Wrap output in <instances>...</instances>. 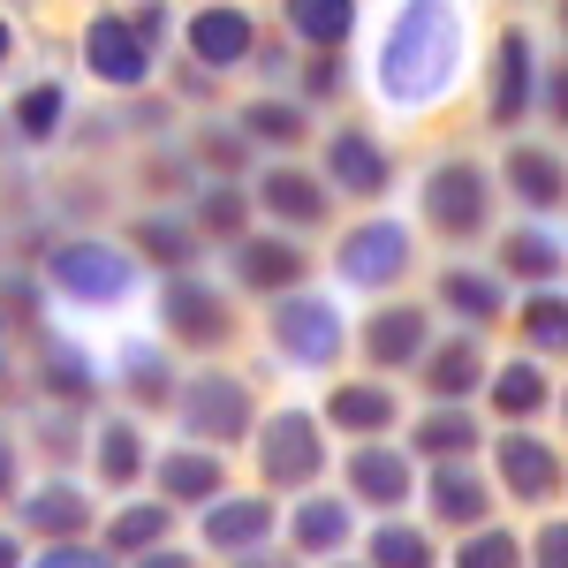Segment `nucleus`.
<instances>
[{
    "mask_svg": "<svg viewBox=\"0 0 568 568\" xmlns=\"http://www.w3.org/2000/svg\"><path fill=\"white\" fill-rule=\"evenodd\" d=\"M455 61H463L455 0H402L387 45H379V91L394 106H433L447 91V77H455Z\"/></svg>",
    "mask_w": 568,
    "mask_h": 568,
    "instance_id": "f257e3e1",
    "label": "nucleus"
},
{
    "mask_svg": "<svg viewBox=\"0 0 568 568\" xmlns=\"http://www.w3.org/2000/svg\"><path fill=\"white\" fill-rule=\"evenodd\" d=\"M175 409H182V433L197 439V447H235V439L258 425L251 387H243L235 372H197V379H182Z\"/></svg>",
    "mask_w": 568,
    "mask_h": 568,
    "instance_id": "f03ea898",
    "label": "nucleus"
},
{
    "mask_svg": "<svg viewBox=\"0 0 568 568\" xmlns=\"http://www.w3.org/2000/svg\"><path fill=\"white\" fill-rule=\"evenodd\" d=\"M45 273H53V288L77 296V304H122V296L136 288V258L122 251V243H99V235L53 243Z\"/></svg>",
    "mask_w": 568,
    "mask_h": 568,
    "instance_id": "7ed1b4c3",
    "label": "nucleus"
},
{
    "mask_svg": "<svg viewBox=\"0 0 568 568\" xmlns=\"http://www.w3.org/2000/svg\"><path fill=\"white\" fill-rule=\"evenodd\" d=\"M425 220H433V235H447V243L485 235V220H493V182H485L478 160H439L433 175H425Z\"/></svg>",
    "mask_w": 568,
    "mask_h": 568,
    "instance_id": "20e7f679",
    "label": "nucleus"
},
{
    "mask_svg": "<svg viewBox=\"0 0 568 568\" xmlns=\"http://www.w3.org/2000/svg\"><path fill=\"white\" fill-rule=\"evenodd\" d=\"M318 470H326V433H318V417L273 409V425L258 433V478L273 485V493H304V485H318Z\"/></svg>",
    "mask_w": 568,
    "mask_h": 568,
    "instance_id": "39448f33",
    "label": "nucleus"
},
{
    "mask_svg": "<svg viewBox=\"0 0 568 568\" xmlns=\"http://www.w3.org/2000/svg\"><path fill=\"white\" fill-rule=\"evenodd\" d=\"M349 342V326H342V311L326 304V296H281L273 304V349L288 356V364H334Z\"/></svg>",
    "mask_w": 568,
    "mask_h": 568,
    "instance_id": "423d86ee",
    "label": "nucleus"
},
{
    "mask_svg": "<svg viewBox=\"0 0 568 568\" xmlns=\"http://www.w3.org/2000/svg\"><path fill=\"white\" fill-rule=\"evenodd\" d=\"M160 318H168V334H175L182 349H220V342L235 334L227 296H220L213 281H197V273H168V288H160Z\"/></svg>",
    "mask_w": 568,
    "mask_h": 568,
    "instance_id": "0eeeda50",
    "label": "nucleus"
},
{
    "mask_svg": "<svg viewBox=\"0 0 568 568\" xmlns=\"http://www.w3.org/2000/svg\"><path fill=\"white\" fill-rule=\"evenodd\" d=\"M334 258H342V281H356V288H387V281L409 273V227H402V220H364V227L342 235Z\"/></svg>",
    "mask_w": 568,
    "mask_h": 568,
    "instance_id": "6e6552de",
    "label": "nucleus"
},
{
    "mask_svg": "<svg viewBox=\"0 0 568 568\" xmlns=\"http://www.w3.org/2000/svg\"><path fill=\"white\" fill-rule=\"evenodd\" d=\"M538 99V53H530V31H500L493 45V91H485V122L493 130H516Z\"/></svg>",
    "mask_w": 568,
    "mask_h": 568,
    "instance_id": "1a4fd4ad",
    "label": "nucleus"
},
{
    "mask_svg": "<svg viewBox=\"0 0 568 568\" xmlns=\"http://www.w3.org/2000/svg\"><path fill=\"white\" fill-rule=\"evenodd\" d=\"M182 45H190V61L197 69H243L251 53H258V23L243 16V8H227V0H213V8H197L190 16V31H182Z\"/></svg>",
    "mask_w": 568,
    "mask_h": 568,
    "instance_id": "9d476101",
    "label": "nucleus"
},
{
    "mask_svg": "<svg viewBox=\"0 0 568 568\" xmlns=\"http://www.w3.org/2000/svg\"><path fill=\"white\" fill-rule=\"evenodd\" d=\"M326 182L342 190V197H379L394 182V160H387V144L372 130H334L326 136Z\"/></svg>",
    "mask_w": 568,
    "mask_h": 568,
    "instance_id": "9b49d317",
    "label": "nucleus"
},
{
    "mask_svg": "<svg viewBox=\"0 0 568 568\" xmlns=\"http://www.w3.org/2000/svg\"><path fill=\"white\" fill-rule=\"evenodd\" d=\"M304 273H311V258L288 235H243V243H235V281H243L251 296H296Z\"/></svg>",
    "mask_w": 568,
    "mask_h": 568,
    "instance_id": "f8f14e48",
    "label": "nucleus"
},
{
    "mask_svg": "<svg viewBox=\"0 0 568 568\" xmlns=\"http://www.w3.org/2000/svg\"><path fill=\"white\" fill-rule=\"evenodd\" d=\"M84 61H91V77H99V84H114V91H136L144 77H152V53L136 45V31L122 23V16H91Z\"/></svg>",
    "mask_w": 568,
    "mask_h": 568,
    "instance_id": "ddd939ff",
    "label": "nucleus"
},
{
    "mask_svg": "<svg viewBox=\"0 0 568 568\" xmlns=\"http://www.w3.org/2000/svg\"><path fill=\"white\" fill-rule=\"evenodd\" d=\"M500 182L516 190V205H530V213H561V197H568V168H561V152H546V144H508Z\"/></svg>",
    "mask_w": 568,
    "mask_h": 568,
    "instance_id": "4468645a",
    "label": "nucleus"
},
{
    "mask_svg": "<svg viewBox=\"0 0 568 568\" xmlns=\"http://www.w3.org/2000/svg\"><path fill=\"white\" fill-rule=\"evenodd\" d=\"M265 538H273V500H258V493H220L205 508V546L213 554H258Z\"/></svg>",
    "mask_w": 568,
    "mask_h": 568,
    "instance_id": "2eb2a0df",
    "label": "nucleus"
},
{
    "mask_svg": "<svg viewBox=\"0 0 568 568\" xmlns=\"http://www.w3.org/2000/svg\"><path fill=\"white\" fill-rule=\"evenodd\" d=\"M425 334H433V318L417 304H387V311H372V326H364V356L379 372H402V364H417V356L433 349Z\"/></svg>",
    "mask_w": 568,
    "mask_h": 568,
    "instance_id": "dca6fc26",
    "label": "nucleus"
},
{
    "mask_svg": "<svg viewBox=\"0 0 568 568\" xmlns=\"http://www.w3.org/2000/svg\"><path fill=\"white\" fill-rule=\"evenodd\" d=\"M500 485L516 493V500H554L561 493V455L546 447V439H530V433H508L500 439Z\"/></svg>",
    "mask_w": 568,
    "mask_h": 568,
    "instance_id": "f3484780",
    "label": "nucleus"
},
{
    "mask_svg": "<svg viewBox=\"0 0 568 568\" xmlns=\"http://www.w3.org/2000/svg\"><path fill=\"white\" fill-rule=\"evenodd\" d=\"M409 485H417V470H409V455H402V447L364 439V447L349 455V493H356V500H372V508H402V500H409Z\"/></svg>",
    "mask_w": 568,
    "mask_h": 568,
    "instance_id": "a211bd4d",
    "label": "nucleus"
},
{
    "mask_svg": "<svg viewBox=\"0 0 568 568\" xmlns=\"http://www.w3.org/2000/svg\"><path fill=\"white\" fill-rule=\"evenodd\" d=\"M152 478H160V493H168V500H182V508H213L220 485H227V470H220L213 447H168Z\"/></svg>",
    "mask_w": 568,
    "mask_h": 568,
    "instance_id": "6ab92c4d",
    "label": "nucleus"
},
{
    "mask_svg": "<svg viewBox=\"0 0 568 568\" xmlns=\"http://www.w3.org/2000/svg\"><path fill=\"white\" fill-rule=\"evenodd\" d=\"M425 493H433V516L455 524V530H485V516H493V485H485L470 463H439Z\"/></svg>",
    "mask_w": 568,
    "mask_h": 568,
    "instance_id": "aec40b11",
    "label": "nucleus"
},
{
    "mask_svg": "<svg viewBox=\"0 0 568 568\" xmlns=\"http://www.w3.org/2000/svg\"><path fill=\"white\" fill-rule=\"evenodd\" d=\"M417 364H425V394H433V402H463V394L485 387V349H478V334H455V342L425 349Z\"/></svg>",
    "mask_w": 568,
    "mask_h": 568,
    "instance_id": "412c9836",
    "label": "nucleus"
},
{
    "mask_svg": "<svg viewBox=\"0 0 568 568\" xmlns=\"http://www.w3.org/2000/svg\"><path fill=\"white\" fill-rule=\"evenodd\" d=\"M258 205L288 227H318L326 220V182L304 175V168H265L258 175Z\"/></svg>",
    "mask_w": 568,
    "mask_h": 568,
    "instance_id": "4be33fe9",
    "label": "nucleus"
},
{
    "mask_svg": "<svg viewBox=\"0 0 568 568\" xmlns=\"http://www.w3.org/2000/svg\"><path fill=\"white\" fill-rule=\"evenodd\" d=\"M281 23L311 45V53H342L356 31V0H281Z\"/></svg>",
    "mask_w": 568,
    "mask_h": 568,
    "instance_id": "5701e85b",
    "label": "nucleus"
},
{
    "mask_svg": "<svg viewBox=\"0 0 568 568\" xmlns=\"http://www.w3.org/2000/svg\"><path fill=\"white\" fill-rule=\"evenodd\" d=\"M23 530H39V538H77V530H91V493H77V485H39V493H23Z\"/></svg>",
    "mask_w": 568,
    "mask_h": 568,
    "instance_id": "b1692460",
    "label": "nucleus"
},
{
    "mask_svg": "<svg viewBox=\"0 0 568 568\" xmlns=\"http://www.w3.org/2000/svg\"><path fill=\"white\" fill-rule=\"evenodd\" d=\"M326 417H334V433H356V439L387 433L394 425V387H379V379H349V387L326 394Z\"/></svg>",
    "mask_w": 568,
    "mask_h": 568,
    "instance_id": "393cba45",
    "label": "nucleus"
},
{
    "mask_svg": "<svg viewBox=\"0 0 568 568\" xmlns=\"http://www.w3.org/2000/svg\"><path fill=\"white\" fill-rule=\"evenodd\" d=\"M439 304L455 311V318H470V326H493V318L508 311V296H500V281L478 273V265H447V273H439Z\"/></svg>",
    "mask_w": 568,
    "mask_h": 568,
    "instance_id": "a878e982",
    "label": "nucleus"
},
{
    "mask_svg": "<svg viewBox=\"0 0 568 568\" xmlns=\"http://www.w3.org/2000/svg\"><path fill=\"white\" fill-rule=\"evenodd\" d=\"M470 447H478V417H470L463 402H433L425 425H417V455H433V463H463Z\"/></svg>",
    "mask_w": 568,
    "mask_h": 568,
    "instance_id": "bb28decb",
    "label": "nucleus"
},
{
    "mask_svg": "<svg viewBox=\"0 0 568 568\" xmlns=\"http://www.w3.org/2000/svg\"><path fill=\"white\" fill-rule=\"evenodd\" d=\"M500 273H516L530 288H554V273H561V243L546 235V227H516L508 243H500Z\"/></svg>",
    "mask_w": 568,
    "mask_h": 568,
    "instance_id": "cd10ccee",
    "label": "nucleus"
},
{
    "mask_svg": "<svg viewBox=\"0 0 568 568\" xmlns=\"http://www.w3.org/2000/svg\"><path fill=\"white\" fill-rule=\"evenodd\" d=\"M136 251L152 265H168V273H190V258H197V227L175 213H144L136 220Z\"/></svg>",
    "mask_w": 568,
    "mask_h": 568,
    "instance_id": "c85d7f7f",
    "label": "nucleus"
},
{
    "mask_svg": "<svg viewBox=\"0 0 568 568\" xmlns=\"http://www.w3.org/2000/svg\"><path fill=\"white\" fill-rule=\"evenodd\" d=\"M493 409H500V417H508V425H524V417H538V409H546V372H538V364H500V372H493Z\"/></svg>",
    "mask_w": 568,
    "mask_h": 568,
    "instance_id": "c756f323",
    "label": "nucleus"
},
{
    "mask_svg": "<svg viewBox=\"0 0 568 568\" xmlns=\"http://www.w3.org/2000/svg\"><path fill=\"white\" fill-rule=\"evenodd\" d=\"M516 326H524V342L538 356H568V296L561 288H538V296L516 311Z\"/></svg>",
    "mask_w": 568,
    "mask_h": 568,
    "instance_id": "7c9ffc66",
    "label": "nucleus"
},
{
    "mask_svg": "<svg viewBox=\"0 0 568 568\" xmlns=\"http://www.w3.org/2000/svg\"><path fill=\"white\" fill-rule=\"evenodd\" d=\"M190 227L213 235V243H243V235H251V197L227 190V182H213V190L197 197V220H190Z\"/></svg>",
    "mask_w": 568,
    "mask_h": 568,
    "instance_id": "2f4dec72",
    "label": "nucleus"
},
{
    "mask_svg": "<svg viewBox=\"0 0 568 568\" xmlns=\"http://www.w3.org/2000/svg\"><path fill=\"white\" fill-rule=\"evenodd\" d=\"M99 478L106 485H136L144 478V433H136L130 417L99 425Z\"/></svg>",
    "mask_w": 568,
    "mask_h": 568,
    "instance_id": "473e14b6",
    "label": "nucleus"
},
{
    "mask_svg": "<svg viewBox=\"0 0 568 568\" xmlns=\"http://www.w3.org/2000/svg\"><path fill=\"white\" fill-rule=\"evenodd\" d=\"M304 106H296V99H251V106H243V136H251V144H304Z\"/></svg>",
    "mask_w": 568,
    "mask_h": 568,
    "instance_id": "72a5a7b5",
    "label": "nucleus"
},
{
    "mask_svg": "<svg viewBox=\"0 0 568 568\" xmlns=\"http://www.w3.org/2000/svg\"><path fill=\"white\" fill-rule=\"evenodd\" d=\"M288 530H296L304 554H342V546H349V508H342V500H304Z\"/></svg>",
    "mask_w": 568,
    "mask_h": 568,
    "instance_id": "f704fd0d",
    "label": "nucleus"
},
{
    "mask_svg": "<svg viewBox=\"0 0 568 568\" xmlns=\"http://www.w3.org/2000/svg\"><path fill=\"white\" fill-rule=\"evenodd\" d=\"M160 538H168V508L160 500H136V508H122L106 524V554H152Z\"/></svg>",
    "mask_w": 568,
    "mask_h": 568,
    "instance_id": "c9c22d12",
    "label": "nucleus"
},
{
    "mask_svg": "<svg viewBox=\"0 0 568 568\" xmlns=\"http://www.w3.org/2000/svg\"><path fill=\"white\" fill-rule=\"evenodd\" d=\"M372 568H433V538L409 524H379L372 530Z\"/></svg>",
    "mask_w": 568,
    "mask_h": 568,
    "instance_id": "e433bc0d",
    "label": "nucleus"
},
{
    "mask_svg": "<svg viewBox=\"0 0 568 568\" xmlns=\"http://www.w3.org/2000/svg\"><path fill=\"white\" fill-rule=\"evenodd\" d=\"M122 387H130L136 402H175V372H168V356H160V349L136 342V349L122 356Z\"/></svg>",
    "mask_w": 568,
    "mask_h": 568,
    "instance_id": "4c0bfd02",
    "label": "nucleus"
},
{
    "mask_svg": "<svg viewBox=\"0 0 568 568\" xmlns=\"http://www.w3.org/2000/svg\"><path fill=\"white\" fill-rule=\"evenodd\" d=\"M45 394H61V402H91V364H84V349L45 342Z\"/></svg>",
    "mask_w": 568,
    "mask_h": 568,
    "instance_id": "58836bf2",
    "label": "nucleus"
},
{
    "mask_svg": "<svg viewBox=\"0 0 568 568\" xmlns=\"http://www.w3.org/2000/svg\"><path fill=\"white\" fill-rule=\"evenodd\" d=\"M455 568H524V546H516L508 530H470V538L455 546Z\"/></svg>",
    "mask_w": 568,
    "mask_h": 568,
    "instance_id": "ea45409f",
    "label": "nucleus"
},
{
    "mask_svg": "<svg viewBox=\"0 0 568 568\" xmlns=\"http://www.w3.org/2000/svg\"><path fill=\"white\" fill-rule=\"evenodd\" d=\"M16 130L31 136V144H45V136L61 130V84H31L23 99H16Z\"/></svg>",
    "mask_w": 568,
    "mask_h": 568,
    "instance_id": "a19ab883",
    "label": "nucleus"
},
{
    "mask_svg": "<svg viewBox=\"0 0 568 568\" xmlns=\"http://www.w3.org/2000/svg\"><path fill=\"white\" fill-rule=\"evenodd\" d=\"M342 77H349V69H342V53H311V61H304V99H334Z\"/></svg>",
    "mask_w": 568,
    "mask_h": 568,
    "instance_id": "79ce46f5",
    "label": "nucleus"
},
{
    "mask_svg": "<svg viewBox=\"0 0 568 568\" xmlns=\"http://www.w3.org/2000/svg\"><path fill=\"white\" fill-rule=\"evenodd\" d=\"M39 568H114V554H99L84 538H61L53 554H39Z\"/></svg>",
    "mask_w": 568,
    "mask_h": 568,
    "instance_id": "37998d69",
    "label": "nucleus"
},
{
    "mask_svg": "<svg viewBox=\"0 0 568 568\" xmlns=\"http://www.w3.org/2000/svg\"><path fill=\"white\" fill-rule=\"evenodd\" d=\"M122 23H130V31H136V45H144V53H152V45L168 39V0H144V8H136V16H122Z\"/></svg>",
    "mask_w": 568,
    "mask_h": 568,
    "instance_id": "c03bdc74",
    "label": "nucleus"
},
{
    "mask_svg": "<svg viewBox=\"0 0 568 568\" xmlns=\"http://www.w3.org/2000/svg\"><path fill=\"white\" fill-rule=\"evenodd\" d=\"M530 568H568V524H546L530 546Z\"/></svg>",
    "mask_w": 568,
    "mask_h": 568,
    "instance_id": "a18cd8bd",
    "label": "nucleus"
},
{
    "mask_svg": "<svg viewBox=\"0 0 568 568\" xmlns=\"http://www.w3.org/2000/svg\"><path fill=\"white\" fill-rule=\"evenodd\" d=\"M546 114H554V122H568V69H554V77H546Z\"/></svg>",
    "mask_w": 568,
    "mask_h": 568,
    "instance_id": "49530a36",
    "label": "nucleus"
},
{
    "mask_svg": "<svg viewBox=\"0 0 568 568\" xmlns=\"http://www.w3.org/2000/svg\"><path fill=\"white\" fill-rule=\"evenodd\" d=\"M205 160H213V168H235V160H243V144H235V136H205Z\"/></svg>",
    "mask_w": 568,
    "mask_h": 568,
    "instance_id": "de8ad7c7",
    "label": "nucleus"
},
{
    "mask_svg": "<svg viewBox=\"0 0 568 568\" xmlns=\"http://www.w3.org/2000/svg\"><path fill=\"white\" fill-rule=\"evenodd\" d=\"M136 568H197L190 554H168V546H152V554H136Z\"/></svg>",
    "mask_w": 568,
    "mask_h": 568,
    "instance_id": "09e8293b",
    "label": "nucleus"
},
{
    "mask_svg": "<svg viewBox=\"0 0 568 568\" xmlns=\"http://www.w3.org/2000/svg\"><path fill=\"white\" fill-rule=\"evenodd\" d=\"M0 493H16V439L0 433Z\"/></svg>",
    "mask_w": 568,
    "mask_h": 568,
    "instance_id": "8fccbe9b",
    "label": "nucleus"
},
{
    "mask_svg": "<svg viewBox=\"0 0 568 568\" xmlns=\"http://www.w3.org/2000/svg\"><path fill=\"white\" fill-rule=\"evenodd\" d=\"M235 568H296V561H273V554H243Z\"/></svg>",
    "mask_w": 568,
    "mask_h": 568,
    "instance_id": "3c124183",
    "label": "nucleus"
},
{
    "mask_svg": "<svg viewBox=\"0 0 568 568\" xmlns=\"http://www.w3.org/2000/svg\"><path fill=\"white\" fill-rule=\"evenodd\" d=\"M0 568H16V538L8 530H0Z\"/></svg>",
    "mask_w": 568,
    "mask_h": 568,
    "instance_id": "603ef678",
    "label": "nucleus"
},
{
    "mask_svg": "<svg viewBox=\"0 0 568 568\" xmlns=\"http://www.w3.org/2000/svg\"><path fill=\"white\" fill-rule=\"evenodd\" d=\"M8 53H16V31H8V23H0V61H8Z\"/></svg>",
    "mask_w": 568,
    "mask_h": 568,
    "instance_id": "864d4df0",
    "label": "nucleus"
},
{
    "mask_svg": "<svg viewBox=\"0 0 568 568\" xmlns=\"http://www.w3.org/2000/svg\"><path fill=\"white\" fill-rule=\"evenodd\" d=\"M561 39H568V0H561Z\"/></svg>",
    "mask_w": 568,
    "mask_h": 568,
    "instance_id": "5fc2aeb1",
    "label": "nucleus"
},
{
    "mask_svg": "<svg viewBox=\"0 0 568 568\" xmlns=\"http://www.w3.org/2000/svg\"><path fill=\"white\" fill-rule=\"evenodd\" d=\"M561 417H568V394H561Z\"/></svg>",
    "mask_w": 568,
    "mask_h": 568,
    "instance_id": "6e6d98bb",
    "label": "nucleus"
},
{
    "mask_svg": "<svg viewBox=\"0 0 568 568\" xmlns=\"http://www.w3.org/2000/svg\"><path fill=\"white\" fill-rule=\"evenodd\" d=\"M0 364H8V356H0Z\"/></svg>",
    "mask_w": 568,
    "mask_h": 568,
    "instance_id": "4d7b16f0",
    "label": "nucleus"
}]
</instances>
